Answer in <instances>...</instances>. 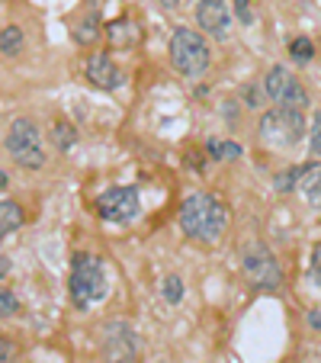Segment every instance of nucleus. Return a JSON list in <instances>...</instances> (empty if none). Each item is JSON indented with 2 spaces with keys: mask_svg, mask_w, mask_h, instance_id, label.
Instances as JSON below:
<instances>
[{
  "mask_svg": "<svg viewBox=\"0 0 321 363\" xmlns=\"http://www.w3.org/2000/svg\"><path fill=\"white\" fill-rule=\"evenodd\" d=\"M177 222L186 238L203 241V245H215L228 232V206L219 196H212V193L196 190L180 203Z\"/></svg>",
  "mask_w": 321,
  "mask_h": 363,
  "instance_id": "obj_1",
  "label": "nucleus"
},
{
  "mask_svg": "<svg viewBox=\"0 0 321 363\" xmlns=\"http://www.w3.org/2000/svg\"><path fill=\"white\" fill-rule=\"evenodd\" d=\"M68 289H71V299H74L77 308H90L94 302H100L103 296L110 293L106 270H103V261L96 257V254L77 251L74 257H71Z\"/></svg>",
  "mask_w": 321,
  "mask_h": 363,
  "instance_id": "obj_2",
  "label": "nucleus"
},
{
  "mask_svg": "<svg viewBox=\"0 0 321 363\" xmlns=\"http://www.w3.org/2000/svg\"><path fill=\"white\" fill-rule=\"evenodd\" d=\"M289 58H293L295 65H308L315 58V45L312 39H305V35H295L293 42H289Z\"/></svg>",
  "mask_w": 321,
  "mask_h": 363,
  "instance_id": "obj_17",
  "label": "nucleus"
},
{
  "mask_svg": "<svg viewBox=\"0 0 321 363\" xmlns=\"http://www.w3.org/2000/svg\"><path fill=\"white\" fill-rule=\"evenodd\" d=\"M241 267L254 289L260 293H276L283 286V267L276 261V254L264 245H247L241 251Z\"/></svg>",
  "mask_w": 321,
  "mask_h": 363,
  "instance_id": "obj_6",
  "label": "nucleus"
},
{
  "mask_svg": "<svg viewBox=\"0 0 321 363\" xmlns=\"http://www.w3.org/2000/svg\"><path fill=\"white\" fill-rule=\"evenodd\" d=\"M20 225H23V209L13 199H4L0 203V232L13 235V232H20Z\"/></svg>",
  "mask_w": 321,
  "mask_h": 363,
  "instance_id": "obj_13",
  "label": "nucleus"
},
{
  "mask_svg": "<svg viewBox=\"0 0 321 363\" xmlns=\"http://www.w3.org/2000/svg\"><path fill=\"white\" fill-rule=\"evenodd\" d=\"M100 350L106 363H132L138 357V337L125 322H106L100 331Z\"/></svg>",
  "mask_w": 321,
  "mask_h": 363,
  "instance_id": "obj_8",
  "label": "nucleus"
},
{
  "mask_svg": "<svg viewBox=\"0 0 321 363\" xmlns=\"http://www.w3.org/2000/svg\"><path fill=\"white\" fill-rule=\"evenodd\" d=\"M161 293H164L167 302H174V306H177V302L184 299V283H180L177 277H167V280H164V289H161Z\"/></svg>",
  "mask_w": 321,
  "mask_h": 363,
  "instance_id": "obj_21",
  "label": "nucleus"
},
{
  "mask_svg": "<svg viewBox=\"0 0 321 363\" xmlns=\"http://www.w3.org/2000/svg\"><path fill=\"white\" fill-rule=\"evenodd\" d=\"M106 33H110V42H116L119 48H132L138 42V26H132L129 20L110 23V26H106Z\"/></svg>",
  "mask_w": 321,
  "mask_h": 363,
  "instance_id": "obj_14",
  "label": "nucleus"
},
{
  "mask_svg": "<svg viewBox=\"0 0 321 363\" xmlns=\"http://www.w3.org/2000/svg\"><path fill=\"white\" fill-rule=\"evenodd\" d=\"M0 315L4 318H10V315H16V306H20V302H16V296L10 293V289H4V293H0Z\"/></svg>",
  "mask_w": 321,
  "mask_h": 363,
  "instance_id": "obj_22",
  "label": "nucleus"
},
{
  "mask_svg": "<svg viewBox=\"0 0 321 363\" xmlns=\"http://www.w3.org/2000/svg\"><path fill=\"white\" fill-rule=\"evenodd\" d=\"M308 325H312L315 331H321V312H318V308H312V312H308Z\"/></svg>",
  "mask_w": 321,
  "mask_h": 363,
  "instance_id": "obj_25",
  "label": "nucleus"
},
{
  "mask_svg": "<svg viewBox=\"0 0 321 363\" xmlns=\"http://www.w3.org/2000/svg\"><path fill=\"white\" fill-rule=\"evenodd\" d=\"M299 190H302V196L308 199V206L321 209V167L318 164H308V171H305V177H302Z\"/></svg>",
  "mask_w": 321,
  "mask_h": 363,
  "instance_id": "obj_12",
  "label": "nucleus"
},
{
  "mask_svg": "<svg viewBox=\"0 0 321 363\" xmlns=\"http://www.w3.org/2000/svg\"><path fill=\"white\" fill-rule=\"evenodd\" d=\"M260 142L270 148H295L305 135V116L302 110H286V106H274L270 113L260 116Z\"/></svg>",
  "mask_w": 321,
  "mask_h": 363,
  "instance_id": "obj_5",
  "label": "nucleus"
},
{
  "mask_svg": "<svg viewBox=\"0 0 321 363\" xmlns=\"http://www.w3.org/2000/svg\"><path fill=\"white\" fill-rule=\"evenodd\" d=\"M161 7H167V10H174V7H177V0H161Z\"/></svg>",
  "mask_w": 321,
  "mask_h": 363,
  "instance_id": "obj_27",
  "label": "nucleus"
},
{
  "mask_svg": "<svg viewBox=\"0 0 321 363\" xmlns=\"http://www.w3.org/2000/svg\"><path fill=\"white\" fill-rule=\"evenodd\" d=\"M264 94L274 106H286V110H308V94L299 84V77H293V71L274 65V68L264 74Z\"/></svg>",
  "mask_w": 321,
  "mask_h": 363,
  "instance_id": "obj_7",
  "label": "nucleus"
},
{
  "mask_svg": "<svg viewBox=\"0 0 321 363\" xmlns=\"http://www.w3.org/2000/svg\"><path fill=\"white\" fill-rule=\"evenodd\" d=\"M71 35H74L77 45H94V42L100 39V23H96V16L74 23V26H71Z\"/></svg>",
  "mask_w": 321,
  "mask_h": 363,
  "instance_id": "obj_16",
  "label": "nucleus"
},
{
  "mask_svg": "<svg viewBox=\"0 0 321 363\" xmlns=\"http://www.w3.org/2000/svg\"><path fill=\"white\" fill-rule=\"evenodd\" d=\"M52 142H55L58 151H71L77 142V132L71 123H55V129H52Z\"/></svg>",
  "mask_w": 321,
  "mask_h": 363,
  "instance_id": "obj_18",
  "label": "nucleus"
},
{
  "mask_svg": "<svg viewBox=\"0 0 321 363\" xmlns=\"http://www.w3.org/2000/svg\"><path fill=\"white\" fill-rule=\"evenodd\" d=\"M0 350H4V363H10V360H13V347H10V341H4V344H0Z\"/></svg>",
  "mask_w": 321,
  "mask_h": 363,
  "instance_id": "obj_26",
  "label": "nucleus"
},
{
  "mask_svg": "<svg viewBox=\"0 0 321 363\" xmlns=\"http://www.w3.org/2000/svg\"><path fill=\"white\" fill-rule=\"evenodd\" d=\"M96 216L103 222H132L138 216V190L135 186H113L96 196Z\"/></svg>",
  "mask_w": 321,
  "mask_h": 363,
  "instance_id": "obj_9",
  "label": "nucleus"
},
{
  "mask_svg": "<svg viewBox=\"0 0 321 363\" xmlns=\"http://www.w3.org/2000/svg\"><path fill=\"white\" fill-rule=\"evenodd\" d=\"M4 145H7V155L23 171H42V167H45V145H42L39 125L29 116H16L13 123L7 125Z\"/></svg>",
  "mask_w": 321,
  "mask_h": 363,
  "instance_id": "obj_4",
  "label": "nucleus"
},
{
  "mask_svg": "<svg viewBox=\"0 0 321 363\" xmlns=\"http://www.w3.org/2000/svg\"><path fill=\"white\" fill-rule=\"evenodd\" d=\"M312 280L321 286V245L312 251Z\"/></svg>",
  "mask_w": 321,
  "mask_h": 363,
  "instance_id": "obj_23",
  "label": "nucleus"
},
{
  "mask_svg": "<svg viewBox=\"0 0 321 363\" xmlns=\"http://www.w3.org/2000/svg\"><path fill=\"white\" fill-rule=\"evenodd\" d=\"M209 62H212V48L205 42L203 33L190 26H177L171 35V65L180 77L186 81H196L209 71Z\"/></svg>",
  "mask_w": 321,
  "mask_h": 363,
  "instance_id": "obj_3",
  "label": "nucleus"
},
{
  "mask_svg": "<svg viewBox=\"0 0 321 363\" xmlns=\"http://www.w3.org/2000/svg\"><path fill=\"white\" fill-rule=\"evenodd\" d=\"M0 52L7 58H16L23 52V29L20 26H4V33H0Z\"/></svg>",
  "mask_w": 321,
  "mask_h": 363,
  "instance_id": "obj_15",
  "label": "nucleus"
},
{
  "mask_svg": "<svg viewBox=\"0 0 321 363\" xmlns=\"http://www.w3.org/2000/svg\"><path fill=\"white\" fill-rule=\"evenodd\" d=\"M196 23L205 35H212V39H225L228 26H232L228 4L225 0H199L196 4Z\"/></svg>",
  "mask_w": 321,
  "mask_h": 363,
  "instance_id": "obj_11",
  "label": "nucleus"
},
{
  "mask_svg": "<svg viewBox=\"0 0 321 363\" xmlns=\"http://www.w3.org/2000/svg\"><path fill=\"white\" fill-rule=\"evenodd\" d=\"M308 145H312V155L321 161V110L312 113V125H308Z\"/></svg>",
  "mask_w": 321,
  "mask_h": 363,
  "instance_id": "obj_20",
  "label": "nucleus"
},
{
  "mask_svg": "<svg viewBox=\"0 0 321 363\" xmlns=\"http://www.w3.org/2000/svg\"><path fill=\"white\" fill-rule=\"evenodd\" d=\"M84 77L100 90L123 87V71H119V65L113 62L110 52H94V55L87 58V65H84Z\"/></svg>",
  "mask_w": 321,
  "mask_h": 363,
  "instance_id": "obj_10",
  "label": "nucleus"
},
{
  "mask_svg": "<svg viewBox=\"0 0 321 363\" xmlns=\"http://www.w3.org/2000/svg\"><path fill=\"white\" fill-rule=\"evenodd\" d=\"M305 171H308V164H302V167H289V171H283L280 177H276V190H280V193L295 190V184H302Z\"/></svg>",
  "mask_w": 321,
  "mask_h": 363,
  "instance_id": "obj_19",
  "label": "nucleus"
},
{
  "mask_svg": "<svg viewBox=\"0 0 321 363\" xmlns=\"http://www.w3.org/2000/svg\"><path fill=\"white\" fill-rule=\"evenodd\" d=\"M235 10H238V20L241 23L251 20V0H235Z\"/></svg>",
  "mask_w": 321,
  "mask_h": 363,
  "instance_id": "obj_24",
  "label": "nucleus"
}]
</instances>
